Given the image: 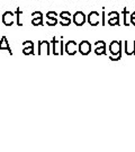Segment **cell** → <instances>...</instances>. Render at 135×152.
Segmentation results:
<instances>
[{
    "label": "cell",
    "instance_id": "1",
    "mask_svg": "<svg viewBox=\"0 0 135 152\" xmlns=\"http://www.w3.org/2000/svg\"><path fill=\"white\" fill-rule=\"evenodd\" d=\"M109 60L118 61L122 59V42L120 41H113L109 44Z\"/></svg>",
    "mask_w": 135,
    "mask_h": 152
},
{
    "label": "cell",
    "instance_id": "2",
    "mask_svg": "<svg viewBox=\"0 0 135 152\" xmlns=\"http://www.w3.org/2000/svg\"><path fill=\"white\" fill-rule=\"evenodd\" d=\"M51 43H52V53L54 55H58L59 53L63 55V39L58 41L55 37H53Z\"/></svg>",
    "mask_w": 135,
    "mask_h": 152
},
{
    "label": "cell",
    "instance_id": "3",
    "mask_svg": "<svg viewBox=\"0 0 135 152\" xmlns=\"http://www.w3.org/2000/svg\"><path fill=\"white\" fill-rule=\"evenodd\" d=\"M50 43L47 41H39L38 42V55H50Z\"/></svg>",
    "mask_w": 135,
    "mask_h": 152
},
{
    "label": "cell",
    "instance_id": "4",
    "mask_svg": "<svg viewBox=\"0 0 135 152\" xmlns=\"http://www.w3.org/2000/svg\"><path fill=\"white\" fill-rule=\"evenodd\" d=\"M73 23L76 24L77 26H82L85 23H86L87 18H86V15L82 12V11H76L74 14H73Z\"/></svg>",
    "mask_w": 135,
    "mask_h": 152
},
{
    "label": "cell",
    "instance_id": "5",
    "mask_svg": "<svg viewBox=\"0 0 135 152\" xmlns=\"http://www.w3.org/2000/svg\"><path fill=\"white\" fill-rule=\"evenodd\" d=\"M78 50L82 55H88L91 52V44L88 41H82L78 45Z\"/></svg>",
    "mask_w": 135,
    "mask_h": 152
},
{
    "label": "cell",
    "instance_id": "6",
    "mask_svg": "<svg viewBox=\"0 0 135 152\" xmlns=\"http://www.w3.org/2000/svg\"><path fill=\"white\" fill-rule=\"evenodd\" d=\"M88 23L91 25V26H97L99 24V20H100V16H99V12H97L96 10H92L89 15H88V18H87Z\"/></svg>",
    "mask_w": 135,
    "mask_h": 152
},
{
    "label": "cell",
    "instance_id": "7",
    "mask_svg": "<svg viewBox=\"0 0 135 152\" xmlns=\"http://www.w3.org/2000/svg\"><path fill=\"white\" fill-rule=\"evenodd\" d=\"M64 51L69 55H74L77 53V51H79V50H78V45H77L74 41H69L68 43L65 44Z\"/></svg>",
    "mask_w": 135,
    "mask_h": 152
},
{
    "label": "cell",
    "instance_id": "8",
    "mask_svg": "<svg viewBox=\"0 0 135 152\" xmlns=\"http://www.w3.org/2000/svg\"><path fill=\"white\" fill-rule=\"evenodd\" d=\"M23 53L25 55H34V43L32 41H25L23 43Z\"/></svg>",
    "mask_w": 135,
    "mask_h": 152
},
{
    "label": "cell",
    "instance_id": "9",
    "mask_svg": "<svg viewBox=\"0 0 135 152\" xmlns=\"http://www.w3.org/2000/svg\"><path fill=\"white\" fill-rule=\"evenodd\" d=\"M96 50H95V53L96 55H106V43L104 41H97L95 43Z\"/></svg>",
    "mask_w": 135,
    "mask_h": 152
},
{
    "label": "cell",
    "instance_id": "10",
    "mask_svg": "<svg viewBox=\"0 0 135 152\" xmlns=\"http://www.w3.org/2000/svg\"><path fill=\"white\" fill-rule=\"evenodd\" d=\"M124 49L126 55H134L135 54V41H125Z\"/></svg>",
    "mask_w": 135,
    "mask_h": 152
},
{
    "label": "cell",
    "instance_id": "11",
    "mask_svg": "<svg viewBox=\"0 0 135 152\" xmlns=\"http://www.w3.org/2000/svg\"><path fill=\"white\" fill-rule=\"evenodd\" d=\"M14 14L11 11H6L5 14L2 15V23L5 24L6 26H11L14 24Z\"/></svg>",
    "mask_w": 135,
    "mask_h": 152
},
{
    "label": "cell",
    "instance_id": "12",
    "mask_svg": "<svg viewBox=\"0 0 135 152\" xmlns=\"http://www.w3.org/2000/svg\"><path fill=\"white\" fill-rule=\"evenodd\" d=\"M2 50H7V51L9 52V54L12 55V52H11L10 46H9V43H8L6 36H2V37H1V41H0V51H2Z\"/></svg>",
    "mask_w": 135,
    "mask_h": 152
},
{
    "label": "cell",
    "instance_id": "13",
    "mask_svg": "<svg viewBox=\"0 0 135 152\" xmlns=\"http://www.w3.org/2000/svg\"><path fill=\"white\" fill-rule=\"evenodd\" d=\"M32 24L34 25V26L43 25V17H33Z\"/></svg>",
    "mask_w": 135,
    "mask_h": 152
},
{
    "label": "cell",
    "instance_id": "14",
    "mask_svg": "<svg viewBox=\"0 0 135 152\" xmlns=\"http://www.w3.org/2000/svg\"><path fill=\"white\" fill-rule=\"evenodd\" d=\"M108 24H109L110 26H115V25L119 26V25H120V23H119V17H113V18H109V19H108Z\"/></svg>",
    "mask_w": 135,
    "mask_h": 152
},
{
    "label": "cell",
    "instance_id": "15",
    "mask_svg": "<svg viewBox=\"0 0 135 152\" xmlns=\"http://www.w3.org/2000/svg\"><path fill=\"white\" fill-rule=\"evenodd\" d=\"M130 14V11L126 9V7L124 8V10H123V15H124V25L125 26H128L131 24V22L128 20V18H127V15Z\"/></svg>",
    "mask_w": 135,
    "mask_h": 152
},
{
    "label": "cell",
    "instance_id": "16",
    "mask_svg": "<svg viewBox=\"0 0 135 152\" xmlns=\"http://www.w3.org/2000/svg\"><path fill=\"white\" fill-rule=\"evenodd\" d=\"M60 24H61L62 26H69V25L71 24V17H64V18H61Z\"/></svg>",
    "mask_w": 135,
    "mask_h": 152
},
{
    "label": "cell",
    "instance_id": "17",
    "mask_svg": "<svg viewBox=\"0 0 135 152\" xmlns=\"http://www.w3.org/2000/svg\"><path fill=\"white\" fill-rule=\"evenodd\" d=\"M23 14V11L19 9V8H17L16 9V16H17V25L18 26H23V23L20 22V15Z\"/></svg>",
    "mask_w": 135,
    "mask_h": 152
},
{
    "label": "cell",
    "instance_id": "18",
    "mask_svg": "<svg viewBox=\"0 0 135 152\" xmlns=\"http://www.w3.org/2000/svg\"><path fill=\"white\" fill-rule=\"evenodd\" d=\"M56 24H58L56 17L55 18H46V25H49V26H55Z\"/></svg>",
    "mask_w": 135,
    "mask_h": 152
},
{
    "label": "cell",
    "instance_id": "19",
    "mask_svg": "<svg viewBox=\"0 0 135 152\" xmlns=\"http://www.w3.org/2000/svg\"><path fill=\"white\" fill-rule=\"evenodd\" d=\"M55 17H58V14L54 10H50L46 12V18H55Z\"/></svg>",
    "mask_w": 135,
    "mask_h": 152
},
{
    "label": "cell",
    "instance_id": "20",
    "mask_svg": "<svg viewBox=\"0 0 135 152\" xmlns=\"http://www.w3.org/2000/svg\"><path fill=\"white\" fill-rule=\"evenodd\" d=\"M113 17H119V14L117 12V11H110L109 14H108V19L109 18H113Z\"/></svg>",
    "mask_w": 135,
    "mask_h": 152
},
{
    "label": "cell",
    "instance_id": "21",
    "mask_svg": "<svg viewBox=\"0 0 135 152\" xmlns=\"http://www.w3.org/2000/svg\"><path fill=\"white\" fill-rule=\"evenodd\" d=\"M60 17H61V18H64V17H71V12H69V11H66V10L62 11V12L60 14Z\"/></svg>",
    "mask_w": 135,
    "mask_h": 152
},
{
    "label": "cell",
    "instance_id": "22",
    "mask_svg": "<svg viewBox=\"0 0 135 152\" xmlns=\"http://www.w3.org/2000/svg\"><path fill=\"white\" fill-rule=\"evenodd\" d=\"M130 22H131V24H132V25H134V26H135V11H134V12H132V14H131Z\"/></svg>",
    "mask_w": 135,
    "mask_h": 152
},
{
    "label": "cell",
    "instance_id": "23",
    "mask_svg": "<svg viewBox=\"0 0 135 152\" xmlns=\"http://www.w3.org/2000/svg\"><path fill=\"white\" fill-rule=\"evenodd\" d=\"M32 17H43V14L41 11H34L32 14Z\"/></svg>",
    "mask_w": 135,
    "mask_h": 152
},
{
    "label": "cell",
    "instance_id": "24",
    "mask_svg": "<svg viewBox=\"0 0 135 152\" xmlns=\"http://www.w3.org/2000/svg\"><path fill=\"white\" fill-rule=\"evenodd\" d=\"M101 18H103V19H101V25H103V26H105V25H106V19H105V11H103V14H101Z\"/></svg>",
    "mask_w": 135,
    "mask_h": 152
}]
</instances>
